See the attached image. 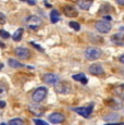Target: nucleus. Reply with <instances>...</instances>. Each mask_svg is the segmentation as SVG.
<instances>
[{"mask_svg": "<svg viewBox=\"0 0 124 125\" xmlns=\"http://www.w3.org/2000/svg\"><path fill=\"white\" fill-rule=\"evenodd\" d=\"M109 105H111V108H112V109H121V105H122V102H119L118 103V100H116V99H110V100H109Z\"/></svg>", "mask_w": 124, "mask_h": 125, "instance_id": "19", "label": "nucleus"}, {"mask_svg": "<svg viewBox=\"0 0 124 125\" xmlns=\"http://www.w3.org/2000/svg\"><path fill=\"white\" fill-rule=\"evenodd\" d=\"M42 81L46 84L53 85V84H56L57 82L59 81V77H58V75H56V74H53V73H47L42 76Z\"/></svg>", "mask_w": 124, "mask_h": 125, "instance_id": "9", "label": "nucleus"}, {"mask_svg": "<svg viewBox=\"0 0 124 125\" xmlns=\"http://www.w3.org/2000/svg\"><path fill=\"white\" fill-rule=\"evenodd\" d=\"M84 77H85V74L84 73H80V74H76V75H73L72 76V78L74 81H80V82L82 81Z\"/></svg>", "mask_w": 124, "mask_h": 125, "instance_id": "23", "label": "nucleus"}, {"mask_svg": "<svg viewBox=\"0 0 124 125\" xmlns=\"http://www.w3.org/2000/svg\"><path fill=\"white\" fill-rule=\"evenodd\" d=\"M23 33H24V30H23V28H19V30H16L15 33H14L13 36H12L14 42H20L21 38H22Z\"/></svg>", "mask_w": 124, "mask_h": 125, "instance_id": "18", "label": "nucleus"}, {"mask_svg": "<svg viewBox=\"0 0 124 125\" xmlns=\"http://www.w3.org/2000/svg\"><path fill=\"white\" fill-rule=\"evenodd\" d=\"M116 2H118L120 6H124V0H115Z\"/></svg>", "mask_w": 124, "mask_h": 125, "instance_id": "27", "label": "nucleus"}, {"mask_svg": "<svg viewBox=\"0 0 124 125\" xmlns=\"http://www.w3.org/2000/svg\"><path fill=\"white\" fill-rule=\"evenodd\" d=\"M47 93H48V90H47L46 87H39V88H37L34 93H33L32 99L34 100L35 102H40V101H42L44 99H46Z\"/></svg>", "mask_w": 124, "mask_h": 125, "instance_id": "2", "label": "nucleus"}, {"mask_svg": "<svg viewBox=\"0 0 124 125\" xmlns=\"http://www.w3.org/2000/svg\"><path fill=\"white\" fill-rule=\"evenodd\" d=\"M54 89L59 94H69L71 91V86L66 82H57Z\"/></svg>", "mask_w": 124, "mask_h": 125, "instance_id": "4", "label": "nucleus"}, {"mask_svg": "<svg viewBox=\"0 0 124 125\" xmlns=\"http://www.w3.org/2000/svg\"><path fill=\"white\" fill-rule=\"evenodd\" d=\"M31 45H33V46H35V48H36V49H39L40 50V51H44V49H42V48L41 47H40V46L39 45H36V44H35V42H31Z\"/></svg>", "mask_w": 124, "mask_h": 125, "instance_id": "26", "label": "nucleus"}, {"mask_svg": "<svg viewBox=\"0 0 124 125\" xmlns=\"http://www.w3.org/2000/svg\"><path fill=\"white\" fill-rule=\"evenodd\" d=\"M59 20H60V13L57 10H52L50 12V21H51V23L54 24L59 22Z\"/></svg>", "mask_w": 124, "mask_h": 125, "instance_id": "16", "label": "nucleus"}, {"mask_svg": "<svg viewBox=\"0 0 124 125\" xmlns=\"http://www.w3.org/2000/svg\"><path fill=\"white\" fill-rule=\"evenodd\" d=\"M111 40L115 45H124V36L120 34H115L111 37Z\"/></svg>", "mask_w": 124, "mask_h": 125, "instance_id": "15", "label": "nucleus"}, {"mask_svg": "<svg viewBox=\"0 0 124 125\" xmlns=\"http://www.w3.org/2000/svg\"><path fill=\"white\" fill-rule=\"evenodd\" d=\"M95 28L98 31L99 33H102V34H107L111 31L112 26L111 24L108 22V21H103V20H100V21H97L95 23Z\"/></svg>", "mask_w": 124, "mask_h": 125, "instance_id": "3", "label": "nucleus"}, {"mask_svg": "<svg viewBox=\"0 0 124 125\" xmlns=\"http://www.w3.org/2000/svg\"><path fill=\"white\" fill-rule=\"evenodd\" d=\"M7 91H8L7 86L3 85V84H0V98L3 97V96H6L7 95Z\"/></svg>", "mask_w": 124, "mask_h": 125, "instance_id": "21", "label": "nucleus"}, {"mask_svg": "<svg viewBox=\"0 0 124 125\" xmlns=\"http://www.w3.org/2000/svg\"><path fill=\"white\" fill-rule=\"evenodd\" d=\"M104 19H107V20H111V16L110 15H106L104 16Z\"/></svg>", "mask_w": 124, "mask_h": 125, "instance_id": "32", "label": "nucleus"}, {"mask_svg": "<svg viewBox=\"0 0 124 125\" xmlns=\"http://www.w3.org/2000/svg\"><path fill=\"white\" fill-rule=\"evenodd\" d=\"M81 83H82V84H87V78H86V77H84L82 81H81Z\"/></svg>", "mask_w": 124, "mask_h": 125, "instance_id": "29", "label": "nucleus"}, {"mask_svg": "<svg viewBox=\"0 0 124 125\" xmlns=\"http://www.w3.org/2000/svg\"><path fill=\"white\" fill-rule=\"evenodd\" d=\"M6 107V102L4 101H0V108H4Z\"/></svg>", "mask_w": 124, "mask_h": 125, "instance_id": "28", "label": "nucleus"}, {"mask_svg": "<svg viewBox=\"0 0 124 125\" xmlns=\"http://www.w3.org/2000/svg\"><path fill=\"white\" fill-rule=\"evenodd\" d=\"M73 110L76 112L77 114L82 115V116L88 119L89 115L93 112V105H88V107H78V108H73Z\"/></svg>", "mask_w": 124, "mask_h": 125, "instance_id": "8", "label": "nucleus"}, {"mask_svg": "<svg viewBox=\"0 0 124 125\" xmlns=\"http://www.w3.org/2000/svg\"><path fill=\"white\" fill-rule=\"evenodd\" d=\"M0 37L7 39V38H10V34L8 32H6L4 30H0Z\"/></svg>", "mask_w": 124, "mask_h": 125, "instance_id": "24", "label": "nucleus"}, {"mask_svg": "<svg viewBox=\"0 0 124 125\" xmlns=\"http://www.w3.org/2000/svg\"><path fill=\"white\" fill-rule=\"evenodd\" d=\"M34 123L35 124H40V125H47V122L42 121V120H39V119H34Z\"/></svg>", "mask_w": 124, "mask_h": 125, "instance_id": "25", "label": "nucleus"}, {"mask_svg": "<svg viewBox=\"0 0 124 125\" xmlns=\"http://www.w3.org/2000/svg\"><path fill=\"white\" fill-rule=\"evenodd\" d=\"M14 52H15V56H18V58H20V59H22V60L30 59L31 54H32L31 53V50L25 47H18Z\"/></svg>", "mask_w": 124, "mask_h": 125, "instance_id": "6", "label": "nucleus"}, {"mask_svg": "<svg viewBox=\"0 0 124 125\" xmlns=\"http://www.w3.org/2000/svg\"><path fill=\"white\" fill-rule=\"evenodd\" d=\"M120 61H121V63L124 64V54H122V56L120 57Z\"/></svg>", "mask_w": 124, "mask_h": 125, "instance_id": "31", "label": "nucleus"}, {"mask_svg": "<svg viewBox=\"0 0 124 125\" xmlns=\"http://www.w3.org/2000/svg\"><path fill=\"white\" fill-rule=\"evenodd\" d=\"M9 124L11 125H23L24 124V121L22 119H13L9 121Z\"/></svg>", "mask_w": 124, "mask_h": 125, "instance_id": "20", "label": "nucleus"}, {"mask_svg": "<svg viewBox=\"0 0 124 125\" xmlns=\"http://www.w3.org/2000/svg\"><path fill=\"white\" fill-rule=\"evenodd\" d=\"M0 19H1V20H2V22H3V21L6 20V16H4L2 13H0Z\"/></svg>", "mask_w": 124, "mask_h": 125, "instance_id": "30", "label": "nucleus"}, {"mask_svg": "<svg viewBox=\"0 0 124 125\" xmlns=\"http://www.w3.org/2000/svg\"><path fill=\"white\" fill-rule=\"evenodd\" d=\"M119 119H120V115H119L118 113H114V112H112V113L108 114L107 116L103 117L104 121H108V122H110V123H112V122L119 121Z\"/></svg>", "mask_w": 124, "mask_h": 125, "instance_id": "14", "label": "nucleus"}, {"mask_svg": "<svg viewBox=\"0 0 124 125\" xmlns=\"http://www.w3.org/2000/svg\"><path fill=\"white\" fill-rule=\"evenodd\" d=\"M63 11H64V14H65L68 18H76V16L78 15L77 10H76V8H75V7H73V6L64 7Z\"/></svg>", "mask_w": 124, "mask_h": 125, "instance_id": "11", "label": "nucleus"}, {"mask_svg": "<svg viewBox=\"0 0 124 125\" xmlns=\"http://www.w3.org/2000/svg\"><path fill=\"white\" fill-rule=\"evenodd\" d=\"M94 0H76V4L82 10H89Z\"/></svg>", "mask_w": 124, "mask_h": 125, "instance_id": "12", "label": "nucleus"}, {"mask_svg": "<svg viewBox=\"0 0 124 125\" xmlns=\"http://www.w3.org/2000/svg\"><path fill=\"white\" fill-rule=\"evenodd\" d=\"M69 25H70V27H72L73 30H75L76 32H78V31L81 30V25L77 22H73V21H72V22L69 23Z\"/></svg>", "mask_w": 124, "mask_h": 125, "instance_id": "22", "label": "nucleus"}, {"mask_svg": "<svg viewBox=\"0 0 124 125\" xmlns=\"http://www.w3.org/2000/svg\"><path fill=\"white\" fill-rule=\"evenodd\" d=\"M49 121L52 124H60L65 121V116L61 112H53L49 115Z\"/></svg>", "mask_w": 124, "mask_h": 125, "instance_id": "7", "label": "nucleus"}, {"mask_svg": "<svg viewBox=\"0 0 124 125\" xmlns=\"http://www.w3.org/2000/svg\"><path fill=\"white\" fill-rule=\"evenodd\" d=\"M26 23H27L28 27L33 31H36L38 27H39L40 23H41V20H40L38 16H35V15H32V16H28L26 19Z\"/></svg>", "mask_w": 124, "mask_h": 125, "instance_id": "5", "label": "nucleus"}, {"mask_svg": "<svg viewBox=\"0 0 124 125\" xmlns=\"http://www.w3.org/2000/svg\"><path fill=\"white\" fill-rule=\"evenodd\" d=\"M101 54H102V51L97 47H88L85 50V58L87 60H90V61L99 59L101 57Z\"/></svg>", "mask_w": 124, "mask_h": 125, "instance_id": "1", "label": "nucleus"}, {"mask_svg": "<svg viewBox=\"0 0 124 125\" xmlns=\"http://www.w3.org/2000/svg\"><path fill=\"white\" fill-rule=\"evenodd\" d=\"M8 63L11 68H14V69H19V68H23V66H24V64H22L21 62L16 61V60H14V59H9Z\"/></svg>", "mask_w": 124, "mask_h": 125, "instance_id": "17", "label": "nucleus"}, {"mask_svg": "<svg viewBox=\"0 0 124 125\" xmlns=\"http://www.w3.org/2000/svg\"><path fill=\"white\" fill-rule=\"evenodd\" d=\"M88 71H89V73L93 74V75H101V74H103V68H102V65L99 63L92 64V65L88 68Z\"/></svg>", "mask_w": 124, "mask_h": 125, "instance_id": "10", "label": "nucleus"}, {"mask_svg": "<svg viewBox=\"0 0 124 125\" xmlns=\"http://www.w3.org/2000/svg\"><path fill=\"white\" fill-rule=\"evenodd\" d=\"M113 93L115 94V96H118L119 98H121L124 100V85H119L113 89Z\"/></svg>", "mask_w": 124, "mask_h": 125, "instance_id": "13", "label": "nucleus"}]
</instances>
